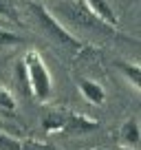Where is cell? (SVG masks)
<instances>
[{"mask_svg":"<svg viewBox=\"0 0 141 150\" xmlns=\"http://www.w3.org/2000/svg\"><path fill=\"white\" fill-rule=\"evenodd\" d=\"M20 71H22V75H24L29 93L38 99V102H49L51 95H53V80H51V73H49L42 55H40L38 51H27Z\"/></svg>","mask_w":141,"mask_h":150,"instance_id":"cell-1","label":"cell"},{"mask_svg":"<svg viewBox=\"0 0 141 150\" xmlns=\"http://www.w3.org/2000/svg\"><path fill=\"white\" fill-rule=\"evenodd\" d=\"M31 13H33V18L38 20V24L44 29V33L51 38L57 47H62L68 53H80L82 49H84L82 42L70 33V29H66L64 24H60V20H57L53 13H49L42 5H35V2H33L31 5Z\"/></svg>","mask_w":141,"mask_h":150,"instance_id":"cell-2","label":"cell"},{"mask_svg":"<svg viewBox=\"0 0 141 150\" xmlns=\"http://www.w3.org/2000/svg\"><path fill=\"white\" fill-rule=\"evenodd\" d=\"M55 9L60 11L62 18H66L70 24H75V27H82V29H93L97 33H113L115 29L108 27L106 22L93 16L88 9H86L84 2H77V0H57Z\"/></svg>","mask_w":141,"mask_h":150,"instance_id":"cell-3","label":"cell"},{"mask_svg":"<svg viewBox=\"0 0 141 150\" xmlns=\"http://www.w3.org/2000/svg\"><path fill=\"white\" fill-rule=\"evenodd\" d=\"M84 5H86V9H88L93 16H97L102 22H106L108 27H113V29L117 27L119 18H117V13L113 11V7H110L108 0H84Z\"/></svg>","mask_w":141,"mask_h":150,"instance_id":"cell-4","label":"cell"},{"mask_svg":"<svg viewBox=\"0 0 141 150\" xmlns=\"http://www.w3.org/2000/svg\"><path fill=\"white\" fill-rule=\"evenodd\" d=\"M68 115H70V110H66V108H53V110L44 112V117H42L44 132H64Z\"/></svg>","mask_w":141,"mask_h":150,"instance_id":"cell-5","label":"cell"},{"mask_svg":"<svg viewBox=\"0 0 141 150\" xmlns=\"http://www.w3.org/2000/svg\"><path fill=\"white\" fill-rule=\"evenodd\" d=\"M99 124L95 122V119H88L84 117V115H77V112H70L68 115V122H66V128H64V135H86V132L95 130Z\"/></svg>","mask_w":141,"mask_h":150,"instance_id":"cell-6","label":"cell"},{"mask_svg":"<svg viewBox=\"0 0 141 150\" xmlns=\"http://www.w3.org/2000/svg\"><path fill=\"white\" fill-rule=\"evenodd\" d=\"M77 88L84 95L86 102L95 104V106H102V104L106 102V91H104V86L97 84V82H93V80H80L77 82Z\"/></svg>","mask_w":141,"mask_h":150,"instance_id":"cell-7","label":"cell"},{"mask_svg":"<svg viewBox=\"0 0 141 150\" xmlns=\"http://www.w3.org/2000/svg\"><path fill=\"white\" fill-rule=\"evenodd\" d=\"M119 137H121V144L128 146V148L135 150L141 141V130H139V122L135 117H130L128 122H123L121 130H119Z\"/></svg>","mask_w":141,"mask_h":150,"instance_id":"cell-8","label":"cell"},{"mask_svg":"<svg viewBox=\"0 0 141 150\" xmlns=\"http://www.w3.org/2000/svg\"><path fill=\"white\" fill-rule=\"evenodd\" d=\"M115 66L121 71V75L132 84V88L141 91V66L139 64H135V62H117Z\"/></svg>","mask_w":141,"mask_h":150,"instance_id":"cell-9","label":"cell"},{"mask_svg":"<svg viewBox=\"0 0 141 150\" xmlns=\"http://www.w3.org/2000/svg\"><path fill=\"white\" fill-rule=\"evenodd\" d=\"M24 40L18 35V33H11L7 27H0V49L7 47H16V44H22Z\"/></svg>","mask_w":141,"mask_h":150,"instance_id":"cell-10","label":"cell"},{"mask_svg":"<svg viewBox=\"0 0 141 150\" xmlns=\"http://www.w3.org/2000/svg\"><path fill=\"white\" fill-rule=\"evenodd\" d=\"M0 150H22V144L7 132H0Z\"/></svg>","mask_w":141,"mask_h":150,"instance_id":"cell-11","label":"cell"},{"mask_svg":"<svg viewBox=\"0 0 141 150\" xmlns=\"http://www.w3.org/2000/svg\"><path fill=\"white\" fill-rule=\"evenodd\" d=\"M0 18L5 22H16V13H13V7H11L9 0H0Z\"/></svg>","mask_w":141,"mask_h":150,"instance_id":"cell-12","label":"cell"},{"mask_svg":"<svg viewBox=\"0 0 141 150\" xmlns=\"http://www.w3.org/2000/svg\"><path fill=\"white\" fill-rule=\"evenodd\" d=\"M0 106L7 108V110H16V99H13V95H11L7 88H2V86H0Z\"/></svg>","mask_w":141,"mask_h":150,"instance_id":"cell-13","label":"cell"},{"mask_svg":"<svg viewBox=\"0 0 141 150\" xmlns=\"http://www.w3.org/2000/svg\"><path fill=\"white\" fill-rule=\"evenodd\" d=\"M7 24H9V22H5V20L0 18V27H7Z\"/></svg>","mask_w":141,"mask_h":150,"instance_id":"cell-14","label":"cell"}]
</instances>
